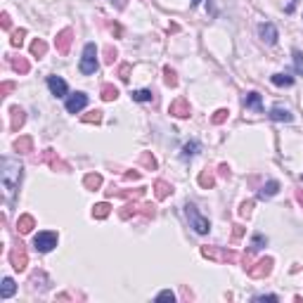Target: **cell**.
<instances>
[{"label": "cell", "instance_id": "obj_11", "mask_svg": "<svg viewBox=\"0 0 303 303\" xmlns=\"http://www.w3.org/2000/svg\"><path fill=\"white\" fill-rule=\"evenodd\" d=\"M258 36H260V41H265L268 45H275V43H277V38H280V33H277V26H275L272 22L258 24Z\"/></svg>", "mask_w": 303, "mask_h": 303}, {"label": "cell", "instance_id": "obj_33", "mask_svg": "<svg viewBox=\"0 0 303 303\" xmlns=\"http://www.w3.org/2000/svg\"><path fill=\"white\" fill-rule=\"evenodd\" d=\"M227 116H230V111H227V109H216V111H213V116H211V123H213V126H220L223 121H227Z\"/></svg>", "mask_w": 303, "mask_h": 303}, {"label": "cell", "instance_id": "obj_21", "mask_svg": "<svg viewBox=\"0 0 303 303\" xmlns=\"http://www.w3.org/2000/svg\"><path fill=\"white\" fill-rule=\"evenodd\" d=\"M199 150H202V145H199L197 140H190V142H187V145L183 147V154H180V156H183V161H187V159L197 156V154H199Z\"/></svg>", "mask_w": 303, "mask_h": 303}, {"label": "cell", "instance_id": "obj_7", "mask_svg": "<svg viewBox=\"0 0 303 303\" xmlns=\"http://www.w3.org/2000/svg\"><path fill=\"white\" fill-rule=\"evenodd\" d=\"M10 263L14 270H26V265H29V256H26V247H24L22 242L19 244H14L10 249Z\"/></svg>", "mask_w": 303, "mask_h": 303}, {"label": "cell", "instance_id": "obj_18", "mask_svg": "<svg viewBox=\"0 0 303 303\" xmlns=\"http://www.w3.org/2000/svg\"><path fill=\"white\" fill-rule=\"evenodd\" d=\"M154 195H156V199H166V197L173 195V187L166 183V180H156L154 183Z\"/></svg>", "mask_w": 303, "mask_h": 303}, {"label": "cell", "instance_id": "obj_29", "mask_svg": "<svg viewBox=\"0 0 303 303\" xmlns=\"http://www.w3.org/2000/svg\"><path fill=\"white\" fill-rule=\"evenodd\" d=\"M83 185H86L88 190H98V187H102V175L100 173H88L86 178H83Z\"/></svg>", "mask_w": 303, "mask_h": 303}, {"label": "cell", "instance_id": "obj_27", "mask_svg": "<svg viewBox=\"0 0 303 303\" xmlns=\"http://www.w3.org/2000/svg\"><path fill=\"white\" fill-rule=\"evenodd\" d=\"M130 98H133V102H152V100H154V93L147 90V88H142V90H133Z\"/></svg>", "mask_w": 303, "mask_h": 303}, {"label": "cell", "instance_id": "obj_41", "mask_svg": "<svg viewBox=\"0 0 303 303\" xmlns=\"http://www.w3.org/2000/svg\"><path fill=\"white\" fill-rule=\"evenodd\" d=\"M104 54H107V57H104V59H107V64H114V62H116V48H111V45H109L107 50H104Z\"/></svg>", "mask_w": 303, "mask_h": 303}, {"label": "cell", "instance_id": "obj_20", "mask_svg": "<svg viewBox=\"0 0 303 303\" xmlns=\"http://www.w3.org/2000/svg\"><path fill=\"white\" fill-rule=\"evenodd\" d=\"M12 114V123H10V128L12 130H19L24 126V121H26V114H24V109H19V107H14L10 111Z\"/></svg>", "mask_w": 303, "mask_h": 303}, {"label": "cell", "instance_id": "obj_34", "mask_svg": "<svg viewBox=\"0 0 303 303\" xmlns=\"http://www.w3.org/2000/svg\"><path fill=\"white\" fill-rule=\"evenodd\" d=\"M12 66H14V71H19V74H29V69H31V66H29V62H26L24 57L14 59V62H12Z\"/></svg>", "mask_w": 303, "mask_h": 303}, {"label": "cell", "instance_id": "obj_8", "mask_svg": "<svg viewBox=\"0 0 303 303\" xmlns=\"http://www.w3.org/2000/svg\"><path fill=\"white\" fill-rule=\"evenodd\" d=\"M88 102H90V100H88L86 93H71V95L66 98L64 107L69 114H78V111H83V109L88 107Z\"/></svg>", "mask_w": 303, "mask_h": 303}, {"label": "cell", "instance_id": "obj_9", "mask_svg": "<svg viewBox=\"0 0 303 303\" xmlns=\"http://www.w3.org/2000/svg\"><path fill=\"white\" fill-rule=\"evenodd\" d=\"M71 43H74V31L71 29H62V31L57 33V38H54V48H57L59 54H69Z\"/></svg>", "mask_w": 303, "mask_h": 303}, {"label": "cell", "instance_id": "obj_36", "mask_svg": "<svg viewBox=\"0 0 303 303\" xmlns=\"http://www.w3.org/2000/svg\"><path fill=\"white\" fill-rule=\"evenodd\" d=\"M81 121H83V123H100V121H102V111H98V109H95V111L86 114Z\"/></svg>", "mask_w": 303, "mask_h": 303}, {"label": "cell", "instance_id": "obj_37", "mask_svg": "<svg viewBox=\"0 0 303 303\" xmlns=\"http://www.w3.org/2000/svg\"><path fill=\"white\" fill-rule=\"evenodd\" d=\"M251 211H253V199H249V202H244V204L239 206V216L249 218V216H251Z\"/></svg>", "mask_w": 303, "mask_h": 303}, {"label": "cell", "instance_id": "obj_28", "mask_svg": "<svg viewBox=\"0 0 303 303\" xmlns=\"http://www.w3.org/2000/svg\"><path fill=\"white\" fill-rule=\"evenodd\" d=\"M45 52H48V43L45 41H41V38H36L31 43V57H45Z\"/></svg>", "mask_w": 303, "mask_h": 303}, {"label": "cell", "instance_id": "obj_3", "mask_svg": "<svg viewBox=\"0 0 303 303\" xmlns=\"http://www.w3.org/2000/svg\"><path fill=\"white\" fill-rule=\"evenodd\" d=\"M78 71L83 76H93L98 71V48H95V43H86L81 62H78Z\"/></svg>", "mask_w": 303, "mask_h": 303}, {"label": "cell", "instance_id": "obj_45", "mask_svg": "<svg viewBox=\"0 0 303 303\" xmlns=\"http://www.w3.org/2000/svg\"><path fill=\"white\" fill-rule=\"evenodd\" d=\"M12 22H10V14H2V29H10Z\"/></svg>", "mask_w": 303, "mask_h": 303}, {"label": "cell", "instance_id": "obj_31", "mask_svg": "<svg viewBox=\"0 0 303 303\" xmlns=\"http://www.w3.org/2000/svg\"><path fill=\"white\" fill-rule=\"evenodd\" d=\"M265 244H268V239L263 237L260 232H256V235H253V239H251L249 253H253V251H260V249H263V247H265Z\"/></svg>", "mask_w": 303, "mask_h": 303}, {"label": "cell", "instance_id": "obj_30", "mask_svg": "<svg viewBox=\"0 0 303 303\" xmlns=\"http://www.w3.org/2000/svg\"><path fill=\"white\" fill-rule=\"evenodd\" d=\"M163 83H166L168 88L178 86V76H175V71L171 69V66H163Z\"/></svg>", "mask_w": 303, "mask_h": 303}, {"label": "cell", "instance_id": "obj_22", "mask_svg": "<svg viewBox=\"0 0 303 303\" xmlns=\"http://www.w3.org/2000/svg\"><path fill=\"white\" fill-rule=\"evenodd\" d=\"M14 292H17L14 280H12V277H5V280H2V287H0V299H10V296H14Z\"/></svg>", "mask_w": 303, "mask_h": 303}, {"label": "cell", "instance_id": "obj_14", "mask_svg": "<svg viewBox=\"0 0 303 303\" xmlns=\"http://www.w3.org/2000/svg\"><path fill=\"white\" fill-rule=\"evenodd\" d=\"M41 161L48 163V166H50V168H54V171H57V168H62V171H64V168H66L64 163L59 161V156H57V152H54V150H45L43 156H41Z\"/></svg>", "mask_w": 303, "mask_h": 303}, {"label": "cell", "instance_id": "obj_26", "mask_svg": "<svg viewBox=\"0 0 303 303\" xmlns=\"http://www.w3.org/2000/svg\"><path fill=\"white\" fill-rule=\"evenodd\" d=\"M272 83L280 88H292L294 86V76H289L287 71L284 74H272Z\"/></svg>", "mask_w": 303, "mask_h": 303}, {"label": "cell", "instance_id": "obj_40", "mask_svg": "<svg viewBox=\"0 0 303 303\" xmlns=\"http://www.w3.org/2000/svg\"><path fill=\"white\" fill-rule=\"evenodd\" d=\"M119 78L126 83V81H130V64H121L119 66Z\"/></svg>", "mask_w": 303, "mask_h": 303}, {"label": "cell", "instance_id": "obj_32", "mask_svg": "<svg viewBox=\"0 0 303 303\" xmlns=\"http://www.w3.org/2000/svg\"><path fill=\"white\" fill-rule=\"evenodd\" d=\"M292 59H294V71L303 76V52L301 50H292Z\"/></svg>", "mask_w": 303, "mask_h": 303}, {"label": "cell", "instance_id": "obj_39", "mask_svg": "<svg viewBox=\"0 0 303 303\" xmlns=\"http://www.w3.org/2000/svg\"><path fill=\"white\" fill-rule=\"evenodd\" d=\"M24 36H26V31H24V29L14 31V33H12V45H14V48H19V45L24 43Z\"/></svg>", "mask_w": 303, "mask_h": 303}, {"label": "cell", "instance_id": "obj_12", "mask_svg": "<svg viewBox=\"0 0 303 303\" xmlns=\"http://www.w3.org/2000/svg\"><path fill=\"white\" fill-rule=\"evenodd\" d=\"M48 88H50V93H52L54 98H66V81L64 78H59V76H48Z\"/></svg>", "mask_w": 303, "mask_h": 303}, {"label": "cell", "instance_id": "obj_13", "mask_svg": "<svg viewBox=\"0 0 303 303\" xmlns=\"http://www.w3.org/2000/svg\"><path fill=\"white\" fill-rule=\"evenodd\" d=\"M242 104H244V107L247 109H253V111H263V95H260V93H256V90H253V93H247V95H244V98H242Z\"/></svg>", "mask_w": 303, "mask_h": 303}, {"label": "cell", "instance_id": "obj_24", "mask_svg": "<svg viewBox=\"0 0 303 303\" xmlns=\"http://www.w3.org/2000/svg\"><path fill=\"white\" fill-rule=\"evenodd\" d=\"M100 98L104 100V102H114V100L119 98V90L114 86H109V83H104V86L100 88Z\"/></svg>", "mask_w": 303, "mask_h": 303}, {"label": "cell", "instance_id": "obj_47", "mask_svg": "<svg viewBox=\"0 0 303 303\" xmlns=\"http://www.w3.org/2000/svg\"><path fill=\"white\" fill-rule=\"evenodd\" d=\"M109 2H111V5L116 2V7H119V10H123V7H126V2H123V0H109Z\"/></svg>", "mask_w": 303, "mask_h": 303}, {"label": "cell", "instance_id": "obj_5", "mask_svg": "<svg viewBox=\"0 0 303 303\" xmlns=\"http://www.w3.org/2000/svg\"><path fill=\"white\" fill-rule=\"evenodd\" d=\"M272 263H275V260H272L270 256H265V258L256 260L253 265H244V270H247V275L253 277V280H263V277H268L272 272Z\"/></svg>", "mask_w": 303, "mask_h": 303}, {"label": "cell", "instance_id": "obj_44", "mask_svg": "<svg viewBox=\"0 0 303 303\" xmlns=\"http://www.w3.org/2000/svg\"><path fill=\"white\" fill-rule=\"evenodd\" d=\"M296 2H299V0H289V5L284 7V12H287V14H292V12L296 10Z\"/></svg>", "mask_w": 303, "mask_h": 303}, {"label": "cell", "instance_id": "obj_48", "mask_svg": "<svg viewBox=\"0 0 303 303\" xmlns=\"http://www.w3.org/2000/svg\"><path fill=\"white\" fill-rule=\"evenodd\" d=\"M296 199H299V204L303 206V192H301V190H299V192H296Z\"/></svg>", "mask_w": 303, "mask_h": 303}, {"label": "cell", "instance_id": "obj_35", "mask_svg": "<svg viewBox=\"0 0 303 303\" xmlns=\"http://www.w3.org/2000/svg\"><path fill=\"white\" fill-rule=\"evenodd\" d=\"M140 163H142V166H145V168H152V171L156 168V159L152 156L150 152H145V154H142V156H140Z\"/></svg>", "mask_w": 303, "mask_h": 303}, {"label": "cell", "instance_id": "obj_10", "mask_svg": "<svg viewBox=\"0 0 303 303\" xmlns=\"http://www.w3.org/2000/svg\"><path fill=\"white\" fill-rule=\"evenodd\" d=\"M168 114L175 116V119H187L190 114H192V109H190V102L185 98H178L171 102V107H168Z\"/></svg>", "mask_w": 303, "mask_h": 303}, {"label": "cell", "instance_id": "obj_6", "mask_svg": "<svg viewBox=\"0 0 303 303\" xmlns=\"http://www.w3.org/2000/svg\"><path fill=\"white\" fill-rule=\"evenodd\" d=\"M202 256H204V258H211V260H220V263H225V260L235 263V260L239 258L232 249H218V247H202Z\"/></svg>", "mask_w": 303, "mask_h": 303}, {"label": "cell", "instance_id": "obj_2", "mask_svg": "<svg viewBox=\"0 0 303 303\" xmlns=\"http://www.w3.org/2000/svg\"><path fill=\"white\" fill-rule=\"evenodd\" d=\"M185 216H187L190 227L195 230L197 235H208V230H211V220L202 216V213H199V208H197L192 202H187V204H185Z\"/></svg>", "mask_w": 303, "mask_h": 303}, {"label": "cell", "instance_id": "obj_23", "mask_svg": "<svg viewBox=\"0 0 303 303\" xmlns=\"http://www.w3.org/2000/svg\"><path fill=\"white\" fill-rule=\"evenodd\" d=\"M109 213H111V206L107 202H100V204L93 206V218H98V220H104Z\"/></svg>", "mask_w": 303, "mask_h": 303}, {"label": "cell", "instance_id": "obj_1", "mask_svg": "<svg viewBox=\"0 0 303 303\" xmlns=\"http://www.w3.org/2000/svg\"><path fill=\"white\" fill-rule=\"evenodd\" d=\"M22 178H24V166L17 159H12V156L0 159V183H2V190H5V199L10 204H14V197L19 192Z\"/></svg>", "mask_w": 303, "mask_h": 303}, {"label": "cell", "instance_id": "obj_4", "mask_svg": "<svg viewBox=\"0 0 303 303\" xmlns=\"http://www.w3.org/2000/svg\"><path fill=\"white\" fill-rule=\"evenodd\" d=\"M57 244H59V235L54 230H43L33 237V247H36L38 253H50Z\"/></svg>", "mask_w": 303, "mask_h": 303}, {"label": "cell", "instance_id": "obj_42", "mask_svg": "<svg viewBox=\"0 0 303 303\" xmlns=\"http://www.w3.org/2000/svg\"><path fill=\"white\" fill-rule=\"evenodd\" d=\"M253 301H280L275 294H258V296H253Z\"/></svg>", "mask_w": 303, "mask_h": 303}, {"label": "cell", "instance_id": "obj_15", "mask_svg": "<svg viewBox=\"0 0 303 303\" xmlns=\"http://www.w3.org/2000/svg\"><path fill=\"white\" fill-rule=\"evenodd\" d=\"M14 150L19 152V154H29V152H33V138L31 135H19V138L14 140Z\"/></svg>", "mask_w": 303, "mask_h": 303}, {"label": "cell", "instance_id": "obj_17", "mask_svg": "<svg viewBox=\"0 0 303 303\" xmlns=\"http://www.w3.org/2000/svg\"><path fill=\"white\" fill-rule=\"evenodd\" d=\"M33 227H36V220H33V216H29V213L19 216V220H17V232L26 235V232H31Z\"/></svg>", "mask_w": 303, "mask_h": 303}, {"label": "cell", "instance_id": "obj_38", "mask_svg": "<svg viewBox=\"0 0 303 303\" xmlns=\"http://www.w3.org/2000/svg\"><path fill=\"white\" fill-rule=\"evenodd\" d=\"M156 301H171V303H173L175 301V294L171 292V289H163V292L156 294Z\"/></svg>", "mask_w": 303, "mask_h": 303}, {"label": "cell", "instance_id": "obj_43", "mask_svg": "<svg viewBox=\"0 0 303 303\" xmlns=\"http://www.w3.org/2000/svg\"><path fill=\"white\" fill-rule=\"evenodd\" d=\"M242 235H244V227H242V225H235V235H232V239L237 242V239L242 237Z\"/></svg>", "mask_w": 303, "mask_h": 303}, {"label": "cell", "instance_id": "obj_25", "mask_svg": "<svg viewBox=\"0 0 303 303\" xmlns=\"http://www.w3.org/2000/svg\"><path fill=\"white\" fill-rule=\"evenodd\" d=\"M197 183H199V187H204V190H211V187L216 185V178H213L211 171H202L199 178H197Z\"/></svg>", "mask_w": 303, "mask_h": 303}, {"label": "cell", "instance_id": "obj_16", "mask_svg": "<svg viewBox=\"0 0 303 303\" xmlns=\"http://www.w3.org/2000/svg\"><path fill=\"white\" fill-rule=\"evenodd\" d=\"M272 121H284V123H292L294 121V114L289 109H282V107H272L270 114H268Z\"/></svg>", "mask_w": 303, "mask_h": 303}, {"label": "cell", "instance_id": "obj_46", "mask_svg": "<svg viewBox=\"0 0 303 303\" xmlns=\"http://www.w3.org/2000/svg\"><path fill=\"white\" fill-rule=\"evenodd\" d=\"M138 171H130V173H126V180H135V178H138Z\"/></svg>", "mask_w": 303, "mask_h": 303}, {"label": "cell", "instance_id": "obj_19", "mask_svg": "<svg viewBox=\"0 0 303 303\" xmlns=\"http://www.w3.org/2000/svg\"><path fill=\"white\" fill-rule=\"evenodd\" d=\"M280 192V183L277 180H268V183L263 185V190L258 192V197L260 199H270V197H275Z\"/></svg>", "mask_w": 303, "mask_h": 303}]
</instances>
